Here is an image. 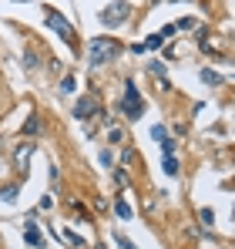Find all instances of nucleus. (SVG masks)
I'll return each mask as SVG.
<instances>
[{
  "instance_id": "nucleus-3",
  "label": "nucleus",
  "mask_w": 235,
  "mask_h": 249,
  "mask_svg": "<svg viewBox=\"0 0 235 249\" xmlns=\"http://www.w3.org/2000/svg\"><path fill=\"white\" fill-rule=\"evenodd\" d=\"M128 17H131V3H128V0L108 3V7L101 10V24H108V27H118V24H124Z\"/></svg>"
},
{
  "instance_id": "nucleus-11",
  "label": "nucleus",
  "mask_w": 235,
  "mask_h": 249,
  "mask_svg": "<svg viewBox=\"0 0 235 249\" xmlns=\"http://www.w3.org/2000/svg\"><path fill=\"white\" fill-rule=\"evenodd\" d=\"M0 199L14 206V202H17V189H14V185H10V189H3V192H0Z\"/></svg>"
},
{
  "instance_id": "nucleus-13",
  "label": "nucleus",
  "mask_w": 235,
  "mask_h": 249,
  "mask_svg": "<svg viewBox=\"0 0 235 249\" xmlns=\"http://www.w3.org/2000/svg\"><path fill=\"white\" fill-rule=\"evenodd\" d=\"M201 81H208V84H218V81H222V78H218L215 71H201Z\"/></svg>"
},
{
  "instance_id": "nucleus-20",
  "label": "nucleus",
  "mask_w": 235,
  "mask_h": 249,
  "mask_svg": "<svg viewBox=\"0 0 235 249\" xmlns=\"http://www.w3.org/2000/svg\"><path fill=\"white\" fill-rule=\"evenodd\" d=\"M27 152H31V145H24V148H20V152H17V162H20V165H24V162H27Z\"/></svg>"
},
{
  "instance_id": "nucleus-7",
  "label": "nucleus",
  "mask_w": 235,
  "mask_h": 249,
  "mask_svg": "<svg viewBox=\"0 0 235 249\" xmlns=\"http://www.w3.org/2000/svg\"><path fill=\"white\" fill-rule=\"evenodd\" d=\"M24 239H27V246L44 249V236H40V229L34 226V222H27V226H24Z\"/></svg>"
},
{
  "instance_id": "nucleus-6",
  "label": "nucleus",
  "mask_w": 235,
  "mask_h": 249,
  "mask_svg": "<svg viewBox=\"0 0 235 249\" xmlns=\"http://www.w3.org/2000/svg\"><path fill=\"white\" fill-rule=\"evenodd\" d=\"M94 111H98V101H94L91 94H87V98H81L78 105H74V115H78V118H91Z\"/></svg>"
},
{
  "instance_id": "nucleus-15",
  "label": "nucleus",
  "mask_w": 235,
  "mask_h": 249,
  "mask_svg": "<svg viewBox=\"0 0 235 249\" xmlns=\"http://www.w3.org/2000/svg\"><path fill=\"white\" fill-rule=\"evenodd\" d=\"M151 135H155L158 142H165V138H168V131H165V124H155V128H151Z\"/></svg>"
},
{
  "instance_id": "nucleus-8",
  "label": "nucleus",
  "mask_w": 235,
  "mask_h": 249,
  "mask_svg": "<svg viewBox=\"0 0 235 249\" xmlns=\"http://www.w3.org/2000/svg\"><path fill=\"white\" fill-rule=\"evenodd\" d=\"M54 236H57L61 243H71V246H84V239H81L78 232H71V229H57Z\"/></svg>"
},
{
  "instance_id": "nucleus-17",
  "label": "nucleus",
  "mask_w": 235,
  "mask_h": 249,
  "mask_svg": "<svg viewBox=\"0 0 235 249\" xmlns=\"http://www.w3.org/2000/svg\"><path fill=\"white\" fill-rule=\"evenodd\" d=\"M111 142H115V145L124 142V131H121V128H111Z\"/></svg>"
},
{
  "instance_id": "nucleus-9",
  "label": "nucleus",
  "mask_w": 235,
  "mask_h": 249,
  "mask_svg": "<svg viewBox=\"0 0 235 249\" xmlns=\"http://www.w3.org/2000/svg\"><path fill=\"white\" fill-rule=\"evenodd\" d=\"M165 175H171V178L178 175V159L175 155H165Z\"/></svg>"
},
{
  "instance_id": "nucleus-16",
  "label": "nucleus",
  "mask_w": 235,
  "mask_h": 249,
  "mask_svg": "<svg viewBox=\"0 0 235 249\" xmlns=\"http://www.w3.org/2000/svg\"><path fill=\"white\" fill-rule=\"evenodd\" d=\"M115 239H118V246H121V249H138L131 239H128V236H115Z\"/></svg>"
},
{
  "instance_id": "nucleus-1",
  "label": "nucleus",
  "mask_w": 235,
  "mask_h": 249,
  "mask_svg": "<svg viewBox=\"0 0 235 249\" xmlns=\"http://www.w3.org/2000/svg\"><path fill=\"white\" fill-rule=\"evenodd\" d=\"M118 54H121V44L115 37H94V41L87 44V64L91 68H101V64L115 61Z\"/></svg>"
},
{
  "instance_id": "nucleus-10",
  "label": "nucleus",
  "mask_w": 235,
  "mask_h": 249,
  "mask_svg": "<svg viewBox=\"0 0 235 249\" xmlns=\"http://www.w3.org/2000/svg\"><path fill=\"white\" fill-rule=\"evenodd\" d=\"M115 212L121 215V219H131V206H128V202H121V199L115 202Z\"/></svg>"
},
{
  "instance_id": "nucleus-18",
  "label": "nucleus",
  "mask_w": 235,
  "mask_h": 249,
  "mask_svg": "<svg viewBox=\"0 0 235 249\" xmlns=\"http://www.w3.org/2000/svg\"><path fill=\"white\" fill-rule=\"evenodd\" d=\"M175 27H182V31H192V27H195V20H192V17H185V20H178Z\"/></svg>"
},
{
  "instance_id": "nucleus-19",
  "label": "nucleus",
  "mask_w": 235,
  "mask_h": 249,
  "mask_svg": "<svg viewBox=\"0 0 235 249\" xmlns=\"http://www.w3.org/2000/svg\"><path fill=\"white\" fill-rule=\"evenodd\" d=\"M212 219H215V212H212V209H201V222L212 226Z\"/></svg>"
},
{
  "instance_id": "nucleus-14",
  "label": "nucleus",
  "mask_w": 235,
  "mask_h": 249,
  "mask_svg": "<svg viewBox=\"0 0 235 249\" xmlns=\"http://www.w3.org/2000/svg\"><path fill=\"white\" fill-rule=\"evenodd\" d=\"M61 91H64V94H71V91H74V78H71V74L61 81Z\"/></svg>"
},
{
  "instance_id": "nucleus-4",
  "label": "nucleus",
  "mask_w": 235,
  "mask_h": 249,
  "mask_svg": "<svg viewBox=\"0 0 235 249\" xmlns=\"http://www.w3.org/2000/svg\"><path fill=\"white\" fill-rule=\"evenodd\" d=\"M47 27H50V31H54L61 41L74 44V27H71V24H67V20H64L57 10H47Z\"/></svg>"
},
{
  "instance_id": "nucleus-12",
  "label": "nucleus",
  "mask_w": 235,
  "mask_h": 249,
  "mask_svg": "<svg viewBox=\"0 0 235 249\" xmlns=\"http://www.w3.org/2000/svg\"><path fill=\"white\" fill-rule=\"evenodd\" d=\"M24 131H27V135H34V131H40V118H27V124H24Z\"/></svg>"
},
{
  "instance_id": "nucleus-2",
  "label": "nucleus",
  "mask_w": 235,
  "mask_h": 249,
  "mask_svg": "<svg viewBox=\"0 0 235 249\" xmlns=\"http://www.w3.org/2000/svg\"><path fill=\"white\" fill-rule=\"evenodd\" d=\"M121 115H128L131 122L145 115V105H141V94H138L134 81H128V84H124V98H121Z\"/></svg>"
},
{
  "instance_id": "nucleus-5",
  "label": "nucleus",
  "mask_w": 235,
  "mask_h": 249,
  "mask_svg": "<svg viewBox=\"0 0 235 249\" xmlns=\"http://www.w3.org/2000/svg\"><path fill=\"white\" fill-rule=\"evenodd\" d=\"M175 31H178V27H175V24H168V27H161L158 34H151V37H148L145 44H131V51H134V54H145V51H155V47H161V44L168 41V37H171Z\"/></svg>"
}]
</instances>
